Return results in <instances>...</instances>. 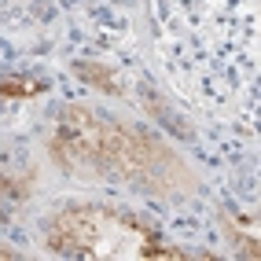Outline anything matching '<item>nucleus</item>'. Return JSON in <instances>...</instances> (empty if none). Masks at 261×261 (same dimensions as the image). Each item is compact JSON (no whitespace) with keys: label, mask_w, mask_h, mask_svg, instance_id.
I'll list each match as a JSON object with an SVG mask.
<instances>
[{"label":"nucleus","mask_w":261,"mask_h":261,"mask_svg":"<svg viewBox=\"0 0 261 261\" xmlns=\"http://www.w3.org/2000/svg\"><path fill=\"white\" fill-rule=\"evenodd\" d=\"M48 154L66 177L85 184L129 188L151 199H184L195 173L173 147L133 121H118L85 103H70L48 129Z\"/></svg>","instance_id":"f257e3e1"},{"label":"nucleus","mask_w":261,"mask_h":261,"mask_svg":"<svg viewBox=\"0 0 261 261\" xmlns=\"http://www.w3.org/2000/svg\"><path fill=\"white\" fill-rule=\"evenodd\" d=\"M44 243L59 257L77 261H180V257H214L206 250H184L169 243L151 221L133 210L103 202H74L51 214Z\"/></svg>","instance_id":"f03ea898"},{"label":"nucleus","mask_w":261,"mask_h":261,"mask_svg":"<svg viewBox=\"0 0 261 261\" xmlns=\"http://www.w3.org/2000/svg\"><path fill=\"white\" fill-rule=\"evenodd\" d=\"M33 166H26L19 154L0 151V221H11L26 210L33 195Z\"/></svg>","instance_id":"7ed1b4c3"},{"label":"nucleus","mask_w":261,"mask_h":261,"mask_svg":"<svg viewBox=\"0 0 261 261\" xmlns=\"http://www.w3.org/2000/svg\"><path fill=\"white\" fill-rule=\"evenodd\" d=\"M74 70H77L81 81H89L92 89L107 92V96H121V92H125V89H121V77L114 70H107V66H99V63H77Z\"/></svg>","instance_id":"20e7f679"},{"label":"nucleus","mask_w":261,"mask_h":261,"mask_svg":"<svg viewBox=\"0 0 261 261\" xmlns=\"http://www.w3.org/2000/svg\"><path fill=\"white\" fill-rule=\"evenodd\" d=\"M144 107H147L151 114H159V121H162L166 129H173V133H180V136H191V129L184 125V118H180V114H173V111L166 107V103H162V99H154L151 92H144Z\"/></svg>","instance_id":"39448f33"},{"label":"nucleus","mask_w":261,"mask_h":261,"mask_svg":"<svg viewBox=\"0 0 261 261\" xmlns=\"http://www.w3.org/2000/svg\"><path fill=\"white\" fill-rule=\"evenodd\" d=\"M37 92L41 85L33 77H0V99H30Z\"/></svg>","instance_id":"423d86ee"},{"label":"nucleus","mask_w":261,"mask_h":261,"mask_svg":"<svg viewBox=\"0 0 261 261\" xmlns=\"http://www.w3.org/2000/svg\"><path fill=\"white\" fill-rule=\"evenodd\" d=\"M0 257H4V261H19V250H11V247L0 243Z\"/></svg>","instance_id":"0eeeda50"}]
</instances>
